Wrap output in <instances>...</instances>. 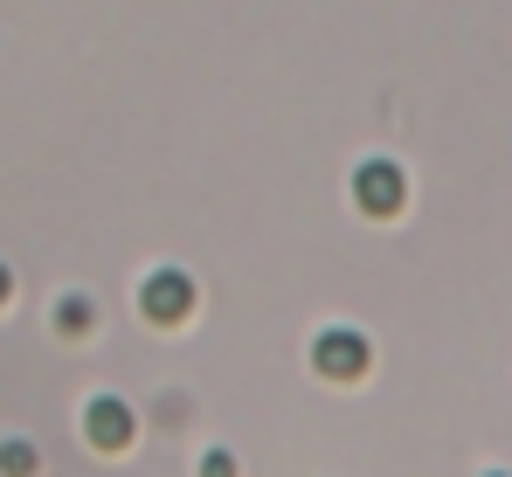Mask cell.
<instances>
[{
  "label": "cell",
  "mask_w": 512,
  "mask_h": 477,
  "mask_svg": "<svg viewBox=\"0 0 512 477\" xmlns=\"http://www.w3.org/2000/svg\"><path fill=\"white\" fill-rule=\"evenodd\" d=\"M201 477H236V457H229V450H208V457H201Z\"/></svg>",
  "instance_id": "7"
},
{
  "label": "cell",
  "mask_w": 512,
  "mask_h": 477,
  "mask_svg": "<svg viewBox=\"0 0 512 477\" xmlns=\"http://www.w3.org/2000/svg\"><path fill=\"white\" fill-rule=\"evenodd\" d=\"M353 201H360V215H395V208L409 201L402 166H395V159H367V166L353 173Z\"/></svg>",
  "instance_id": "2"
},
{
  "label": "cell",
  "mask_w": 512,
  "mask_h": 477,
  "mask_svg": "<svg viewBox=\"0 0 512 477\" xmlns=\"http://www.w3.org/2000/svg\"><path fill=\"white\" fill-rule=\"evenodd\" d=\"M312 367H319L326 381H360V374H367V339H360L353 325H326V332L312 339Z\"/></svg>",
  "instance_id": "1"
},
{
  "label": "cell",
  "mask_w": 512,
  "mask_h": 477,
  "mask_svg": "<svg viewBox=\"0 0 512 477\" xmlns=\"http://www.w3.org/2000/svg\"><path fill=\"white\" fill-rule=\"evenodd\" d=\"M84 436H90V450L118 457V450L132 443V408H125L118 395H90V408H84Z\"/></svg>",
  "instance_id": "4"
},
{
  "label": "cell",
  "mask_w": 512,
  "mask_h": 477,
  "mask_svg": "<svg viewBox=\"0 0 512 477\" xmlns=\"http://www.w3.org/2000/svg\"><path fill=\"white\" fill-rule=\"evenodd\" d=\"M0 477H35V443L28 436H7L0 443Z\"/></svg>",
  "instance_id": "6"
},
{
  "label": "cell",
  "mask_w": 512,
  "mask_h": 477,
  "mask_svg": "<svg viewBox=\"0 0 512 477\" xmlns=\"http://www.w3.org/2000/svg\"><path fill=\"white\" fill-rule=\"evenodd\" d=\"M139 312L153 318V325H180V318L194 312V277L187 270H153L146 291H139Z\"/></svg>",
  "instance_id": "3"
},
{
  "label": "cell",
  "mask_w": 512,
  "mask_h": 477,
  "mask_svg": "<svg viewBox=\"0 0 512 477\" xmlns=\"http://www.w3.org/2000/svg\"><path fill=\"white\" fill-rule=\"evenodd\" d=\"M7 298H14V277H7V263H0V305H7Z\"/></svg>",
  "instance_id": "8"
},
{
  "label": "cell",
  "mask_w": 512,
  "mask_h": 477,
  "mask_svg": "<svg viewBox=\"0 0 512 477\" xmlns=\"http://www.w3.org/2000/svg\"><path fill=\"white\" fill-rule=\"evenodd\" d=\"M90 325H97V305H90L84 291H70V298L56 305V332H63V339H84Z\"/></svg>",
  "instance_id": "5"
}]
</instances>
